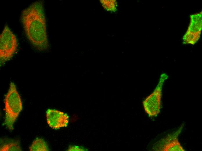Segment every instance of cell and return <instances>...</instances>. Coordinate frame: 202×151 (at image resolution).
Instances as JSON below:
<instances>
[{"mask_svg": "<svg viewBox=\"0 0 202 151\" xmlns=\"http://www.w3.org/2000/svg\"><path fill=\"white\" fill-rule=\"evenodd\" d=\"M185 124L183 123L176 130L168 134L161 139L153 148L155 151H185L178 140V137L183 128Z\"/></svg>", "mask_w": 202, "mask_h": 151, "instance_id": "cell-5", "label": "cell"}, {"mask_svg": "<svg viewBox=\"0 0 202 151\" xmlns=\"http://www.w3.org/2000/svg\"><path fill=\"white\" fill-rule=\"evenodd\" d=\"M202 17L201 12L190 15V22L186 32L200 36L202 30Z\"/></svg>", "mask_w": 202, "mask_h": 151, "instance_id": "cell-7", "label": "cell"}, {"mask_svg": "<svg viewBox=\"0 0 202 151\" xmlns=\"http://www.w3.org/2000/svg\"><path fill=\"white\" fill-rule=\"evenodd\" d=\"M168 77L165 73L161 74L158 83L154 91L143 102L145 111L150 117L157 116L160 112L163 86Z\"/></svg>", "mask_w": 202, "mask_h": 151, "instance_id": "cell-4", "label": "cell"}, {"mask_svg": "<svg viewBox=\"0 0 202 151\" xmlns=\"http://www.w3.org/2000/svg\"><path fill=\"white\" fill-rule=\"evenodd\" d=\"M30 151H49L48 145L44 140L42 138H37L32 142L29 147Z\"/></svg>", "mask_w": 202, "mask_h": 151, "instance_id": "cell-8", "label": "cell"}, {"mask_svg": "<svg viewBox=\"0 0 202 151\" xmlns=\"http://www.w3.org/2000/svg\"><path fill=\"white\" fill-rule=\"evenodd\" d=\"M68 151H85V149L83 148L80 147L76 145L70 146L67 150Z\"/></svg>", "mask_w": 202, "mask_h": 151, "instance_id": "cell-12", "label": "cell"}, {"mask_svg": "<svg viewBox=\"0 0 202 151\" xmlns=\"http://www.w3.org/2000/svg\"><path fill=\"white\" fill-rule=\"evenodd\" d=\"M200 35H193L186 33L183 37V43L194 45L199 40Z\"/></svg>", "mask_w": 202, "mask_h": 151, "instance_id": "cell-11", "label": "cell"}, {"mask_svg": "<svg viewBox=\"0 0 202 151\" xmlns=\"http://www.w3.org/2000/svg\"><path fill=\"white\" fill-rule=\"evenodd\" d=\"M100 2L103 8L106 10L112 12H115L117 10L118 3L114 0H101Z\"/></svg>", "mask_w": 202, "mask_h": 151, "instance_id": "cell-10", "label": "cell"}, {"mask_svg": "<svg viewBox=\"0 0 202 151\" xmlns=\"http://www.w3.org/2000/svg\"><path fill=\"white\" fill-rule=\"evenodd\" d=\"M46 116L49 126L55 130L67 127L69 122V116L66 113L55 109H48Z\"/></svg>", "mask_w": 202, "mask_h": 151, "instance_id": "cell-6", "label": "cell"}, {"mask_svg": "<svg viewBox=\"0 0 202 151\" xmlns=\"http://www.w3.org/2000/svg\"><path fill=\"white\" fill-rule=\"evenodd\" d=\"M18 42L15 35L6 25L0 35V64L2 66L10 60L17 50Z\"/></svg>", "mask_w": 202, "mask_h": 151, "instance_id": "cell-3", "label": "cell"}, {"mask_svg": "<svg viewBox=\"0 0 202 151\" xmlns=\"http://www.w3.org/2000/svg\"><path fill=\"white\" fill-rule=\"evenodd\" d=\"M21 20L28 39L37 50L44 51L49 46L44 5L35 1L22 11Z\"/></svg>", "mask_w": 202, "mask_h": 151, "instance_id": "cell-1", "label": "cell"}, {"mask_svg": "<svg viewBox=\"0 0 202 151\" xmlns=\"http://www.w3.org/2000/svg\"><path fill=\"white\" fill-rule=\"evenodd\" d=\"M0 151H22L19 141L13 140H7L2 143L0 146Z\"/></svg>", "mask_w": 202, "mask_h": 151, "instance_id": "cell-9", "label": "cell"}, {"mask_svg": "<svg viewBox=\"0 0 202 151\" xmlns=\"http://www.w3.org/2000/svg\"><path fill=\"white\" fill-rule=\"evenodd\" d=\"M4 124L10 131L14 129V125L23 109L22 103L16 86L11 82L4 99Z\"/></svg>", "mask_w": 202, "mask_h": 151, "instance_id": "cell-2", "label": "cell"}]
</instances>
